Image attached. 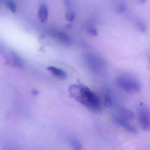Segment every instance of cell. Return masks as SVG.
I'll return each mask as SVG.
<instances>
[{"label":"cell","mask_w":150,"mask_h":150,"mask_svg":"<svg viewBox=\"0 0 150 150\" xmlns=\"http://www.w3.org/2000/svg\"><path fill=\"white\" fill-rule=\"evenodd\" d=\"M69 93L77 102L89 110L98 113L101 110L100 100L93 91L82 84H74L69 87Z\"/></svg>","instance_id":"6da1fadb"},{"label":"cell","mask_w":150,"mask_h":150,"mask_svg":"<svg viewBox=\"0 0 150 150\" xmlns=\"http://www.w3.org/2000/svg\"><path fill=\"white\" fill-rule=\"evenodd\" d=\"M117 85L127 92L137 93L141 89L140 82L133 77L127 75L119 76L116 79Z\"/></svg>","instance_id":"7a4b0ae2"},{"label":"cell","mask_w":150,"mask_h":150,"mask_svg":"<svg viewBox=\"0 0 150 150\" xmlns=\"http://www.w3.org/2000/svg\"><path fill=\"white\" fill-rule=\"evenodd\" d=\"M138 118L139 123L144 131H149L150 128V113L146 105L141 103L138 108Z\"/></svg>","instance_id":"3957f363"},{"label":"cell","mask_w":150,"mask_h":150,"mask_svg":"<svg viewBox=\"0 0 150 150\" xmlns=\"http://www.w3.org/2000/svg\"><path fill=\"white\" fill-rule=\"evenodd\" d=\"M50 34L53 38L65 46H70L72 44L71 38L63 32L53 30L51 32Z\"/></svg>","instance_id":"277c9868"},{"label":"cell","mask_w":150,"mask_h":150,"mask_svg":"<svg viewBox=\"0 0 150 150\" xmlns=\"http://www.w3.org/2000/svg\"><path fill=\"white\" fill-rule=\"evenodd\" d=\"M112 120L116 125L122 127L129 132L134 134L138 133L137 129L134 126L129 123L127 120L123 119L118 115H115L112 117Z\"/></svg>","instance_id":"5b68a950"},{"label":"cell","mask_w":150,"mask_h":150,"mask_svg":"<svg viewBox=\"0 0 150 150\" xmlns=\"http://www.w3.org/2000/svg\"><path fill=\"white\" fill-rule=\"evenodd\" d=\"M118 113L117 115L127 120H133L135 118V114L133 111L123 107L118 108Z\"/></svg>","instance_id":"8992f818"},{"label":"cell","mask_w":150,"mask_h":150,"mask_svg":"<svg viewBox=\"0 0 150 150\" xmlns=\"http://www.w3.org/2000/svg\"><path fill=\"white\" fill-rule=\"evenodd\" d=\"M39 20L41 23H44L47 21L48 18V9L45 4H42L40 6L38 12Z\"/></svg>","instance_id":"52a82bcc"},{"label":"cell","mask_w":150,"mask_h":150,"mask_svg":"<svg viewBox=\"0 0 150 150\" xmlns=\"http://www.w3.org/2000/svg\"><path fill=\"white\" fill-rule=\"evenodd\" d=\"M47 69L54 76L60 79H66L68 77L67 73L60 69L55 67H49Z\"/></svg>","instance_id":"ba28073f"},{"label":"cell","mask_w":150,"mask_h":150,"mask_svg":"<svg viewBox=\"0 0 150 150\" xmlns=\"http://www.w3.org/2000/svg\"><path fill=\"white\" fill-rule=\"evenodd\" d=\"M104 105L106 107L111 108L113 106V100L111 93L107 92L104 95Z\"/></svg>","instance_id":"9c48e42d"},{"label":"cell","mask_w":150,"mask_h":150,"mask_svg":"<svg viewBox=\"0 0 150 150\" xmlns=\"http://www.w3.org/2000/svg\"><path fill=\"white\" fill-rule=\"evenodd\" d=\"M5 3L6 7L12 13H14L16 12L17 8L14 1L12 0H5Z\"/></svg>","instance_id":"30bf717a"},{"label":"cell","mask_w":150,"mask_h":150,"mask_svg":"<svg viewBox=\"0 0 150 150\" xmlns=\"http://www.w3.org/2000/svg\"><path fill=\"white\" fill-rule=\"evenodd\" d=\"M72 150H82V144L78 140L73 139L71 140Z\"/></svg>","instance_id":"8fae6325"},{"label":"cell","mask_w":150,"mask_h":150,"mask_svg":"<svg viewBox=\"0 0 150 150\" xmlns=\"http://www.w3.org/2000/svg\"><path fill=\"white\" fill-rule=\"evenodd\" d=\"M75 13L71 11H67L65 14V18L68 20V21H69L70 22H73L75 19Z\"/></svg>","instance_id":"7c38bea8"},{"label":"cell","mask_w":150,"mask_h":150,"mask_svg":"<svg viewBox=\"0 0 150 150\" xmlns=\"http://www.w3.org/2000/svg\"><path fill=\"white\" fill-rule=\"evenodd\" d=\"M136 25L137 27H138L139 30L141 32L146 31V25L144 22H143L141 20H139V21L136 22Z\"/></svg>","instance_id":"4fadbf2b"},{"label":"cell","mask_w":150,"mask_h":150,"mask_svg":"<svg viewBox=\"0 0 150 150\" xmlns=\"http://www.w3.org/2000/svg\"><path fill=\"white\" fill-rule=\"evenodd\" d=\"M87 32L91 36H96L98 35L97 31L93 27H89L87 29Z\"/></svg>","instance_id":"5bb4252c"},{"label":"cell","mask_w":150,"mask_h":150,"mask_svg":"<svg viewBox=\"0 0 150 150\" xmlns=\"http://www.w3.org/2000/svg\"><path fill=\"white\" fill-rule=\"evenodd\" d=\"M118 11L120 13H123L125 12L126 10V6L123 3H121L119 4L118 6Z\"/></svg>","instance_id":"9a60e30c"},{"label":"cell","mask_w":150,"mask_h":150,"mask_svg":"<svg viewBox=\"0 0 150 150\" xmlns=\"http://www.w3.org/2000/svg\"><path fill=\"white\" fill-rule=\"evenodd\" d=\"M65 3L66 4V6H68V5L70 4V0H65Z\"/></svg>","instance_id":"2e32d148"},{"label":"cell","mask_w":150,"mask_h":150,"mask_svg":"<svg viewBox=\"0 0 150 150\" xmlns=\"http://www.w3.org/2000/svg\"><path fill=\"white\" fill-rule=\"evenodd\" d=\"M146 0H140V2L142 4H144L146 2Z\"/></svg>","instance_id":"e0dca14e"}]
</instances>
